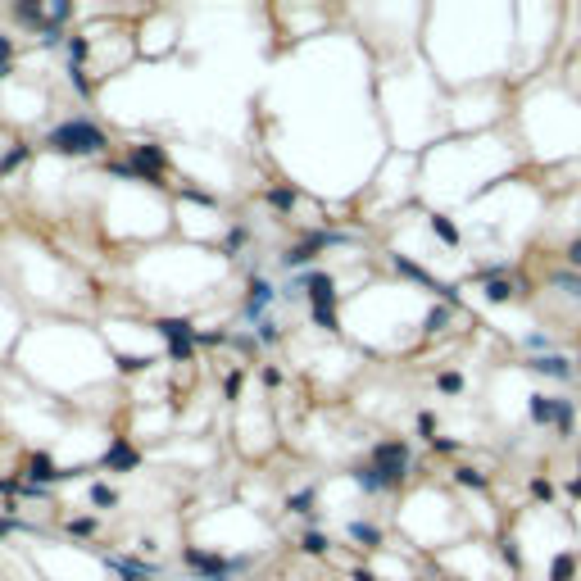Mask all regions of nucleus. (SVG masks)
<instances>
[{
	"label": "nucleus",
	"instance_id": "nucleus-1",
	"mask_svg": "<svg viewBox=\"0 0 581 581\" xmlns=\"http://www.w3.org/2000/svg\"><path fill=\"white\" fill-rule=\"evenodd\" d=\"M45 150L50 154H68V159H87V154H105L110 150V136L100 123H91L87 114H77V119H64L59 128L45 132Z\"/></svg>",
	"mask_w": 581,
	"mask_h": 581
},
{
	"label": "nucleus",
	"instance_id": "nucleus-2",
	"mask_svg": "<svg viewBox=\"0 0 581 581\" xmlns=\"http://www.w3.org/2000/svg\"><path fill=\"white\" fill-rule=\"evenodd\" d=\"M182 563H187V568L196 572L200 581H223V577H232V572H245V568H250V559H245V554L227 559V554H214V549H200V545H187V549H182Z\"/></svg>",
	"mask_w": 581,
	"mask_h": 581
},
{
	"label": "nucleus",
	"instance_id": "nucleus-3",
	"mask_svg": "<svg viewBox=\"0 0 581 581\" xmlns=\"http://www.w3.org/2000/svg\"><path fill=\"white\" fill-rule=\"evenodd\" d=\"M345 241H350V236H340V232H327V227H318V232H305V236H300L296 245H286V250H282V259H277V263H282L286 273H291V268H305V273H309V263L318 259L323 250H332V245H345Z\"/></svg>",
	"mask_w": 581,
	"mask_h": 581
},
{
	"label": "nucleus",
	"instance_id": "nucleus-4",
	"mask_svg": "<svg viewBox=\"0 0 581 581\" xmlns=\"http://www.w3.org/2000/svg\"><path fill=\"white\" fill-rule=\"evenodd\" d=\"M305 291V300H309V309H336V277L332 273H323V268H309V273H300V277H291V286H286V300L291 296H300Z\"/></svg>",
	"mask_w": 581,
	"mask_h": 581
},
{
	"label": "nucleus",
	"instance_id": "nucleus-5",
	"mask_svg": "<svg viewBox=\"0 0 581 581\" xmlns=\"http://www.w3.org/2000/svg\"><path fill=\"white\" fill-rule=\"evenodd\" d=\"M368 463L386 477L391 491H400L405 477H409V440H377L373 454H368Z\"/></svg>",
	"mask_w": 581,
	"mask_h": 581
},
{
	"label": "nucleus",
	"instance_id": "nucleus-6",
	"mask_svg": "<svg viewBox=\"0 0 581 581\" xmlns=\"http://www.w3.org/2000/svg\"><path fill=\"white\" fill-rule=\"evenodd\" d=\"M154 332L168 340V359L173 363H196V323L191 318H159Z\"/></svg>",
	"mask_w": 581,
	"mask_h": 581
},
{
	"label": "nucleus",
	"instance_id": "nucleus-7",
	"mask_svg": "<svg viewBox=\"0 0 581 581\" xmlns=\"http://www.w3.org/2000/svg\"><path fill=\"white\" fill-rule=\"evenodd\" d=\"M128 164L136 168V177H141V182H150V187H164V173H168V154H164V145H154V141H136V145H128Z\"/></svg>",
	"mask_w": 581,
	"mask_h": 581
},
{
	"label": "nucleus",
	"instance_id": "nucleus-8",
	"mask_svg": "<svg viewBox=\"0 0 581 581\" xmlns=\"http://www.w3.org/2000/svg\"><path fill=\"white\" fill-rule=\"evenodd\" d=\"M273 300H277V286L268 282L263 273H250L245 277V300H241V318L245 323H254L259 327L263 318H268V309H273Z\"/></svg>",
	"mask_w": 581,
	"mask_h": 581
},
{
	"label": "nucleus",
	"instance_id": "nucleus-9",
	"mask_svg": "<svg viewBox=\"0 0 581 581\" xmlns=\"http://www.w3.org/2000/svg\"><path fill=\"white\" fill-rule=\"evenodd\" d=\"M100 559H105L110 572H119L123 581H159L164 577L159 563H145V559H123V554H100Z\"/></svg>",
	"mask_w": 581,
	"mask_h": 581
},
{
	"label": "nucleus",
	"instance_id": "nucleus-10",
	"mask_svg": "<svg viewBox=\"0 0 581 581\" xmlns=\"http://www.w3.org/2000/svg\"><path fill=\"white\" fill-rule=\"evenodd\" d=\"M23 477L37 486H50V482H64V477H73V472L55 468V459L50 454H28V468H23Z\"/></svg>",
	"mask_w": 581,
	"mask_h": 581
},
{
	"label": "nucleus",
	"instance_id": "nucleus-11",
	"mask_svg": "<svg viewBox=\"0 0 581 581\" xmlns=\"http://www.w3.org/2000/svg\"><path fill=\"white\" fill-rule=\"evenodd\" d=\"M100 468H110V472H136V468H141V454H136L128 440L119 436V440H110V450H105Z\"/></svg>",
	"mask_w": 581,
	"mask_h": 581
},
{
	"label": "nucleus",
	"instance_id": "nucleus-12",
	"mask_svg": "<svg viewBox=\"0 0 581 581\" xmlns=\"http://www.w3.org/2000/svg\"><path fill=\"white\" fill-rule=\"evenodd\" d=\"M391 263H395V273H400V277H409V282H418V286H427V291H440V296H454L450 286H440V282H436V277H431V273H427V268H418V263H414V259H405V254H391Z\"/></svg>",
	"mask_w": 581,
	"mask_h": 581
},
{
	"label": "nucleus",
	"instance_id": "nucleus-13",
	"mask_svg": "<svg viewBox=\"0 0 581 581\" xmlns=\"http://www.w3.org/2000/svg\"><path fill=\"white\" fill-rule=\"evenodd\" d=\"M527 368L540 377H559V382H568L572 377V363L563 359V354H540V359H527Z\"/></svg>",
	"mask_w": 581,
	"mask_h": 581
},
{
	"label": "nucleus",
	"instance_id": "nucleus-14",
	"mask_svg": "<svg viewBox=\"0 0 581 581\" xmlns=\"http://www.w3.org/2000/svg\"><path fill=\"white\" fill-rule=\"evenodd\" d=\"M263 200H268V205H273L277 214H291V209L300 205V191L291 187V182H277V187H268V191H263Z\"/></svg>",
	"mask_w": 581,
	"mask_h": 581
},
{
	"label": "nucleus",
	"instance_id": "nucleus-15",
	"mask_svg": "<svg viewBox=\"0 0 581 581\" xmlns=\"http://www.w3.org/2000/svg\"><path fill=\"white\" fill-rule=\"evenodd\" d=\"M350 477H354V486H359V491H368V495H382V491H391V486H386V477L373 468V463H359V468L350 472Z\"/></svg>",
	"mask_w": 581,
	"mask_h": 581
},
{
	"label": "nucleus",
	"instance_id": "nucleus-16",
	"mask_svg": "<svg viewBox=\"0 0 581 581\" xmlns=\"http://www.w3.org/2000/svg\"><path fill=\"white\" fill-rule=\"evenodd\" d=\"M28 159H32V141H14L10 150L0 154V177H10L14 168H19V164H28Z\"/></svg>",
	"mask_w": 581,
	"mask_h": 581
},
{
	"label": "nucleus",
	"instance_id": "nucleus-17",
	"mask_svg": "<svg viewBox=\"0 0 581 581\" xmlns=\"http://www.w3.org/2000/svg\"><path fill=\"white\" fill-rule=\"evenodd\" d=\"M318 491H314V486H305V491H296V495H286V509H291V513H305V518H314L318 513Z\"/></svg>",
	"mask_w": 581,
	"mask_h": 581
},
{
	"label": "nucleus",
	"instance_id": "nucleus-18",
	"mask_svg": "<svg viewBox=\"0 0 581 581\" xmlns=\"http://www.w3.org/2000/svg\"><path fill=\"white\" fill-rule=\"evenodd\" d=\"M300 549H305L309 559H323V554L332 549V540H327V531H318V527H309L305 536H300Z\"/></svg>",
	"mask_w": 581,
	"mask_h": 581
},
{
	"label": "nucleus",
	"instance_id": "nucleus-19",
	"mask_svg": "<svg viewBox=\"0 0 581 581\" xmlns=\"http://www.w3.org/2000/svg\"><path fill=\"white\" fill-rule=\"evenodd\" d=\"M245 241H250V227H245V223H236V227L227 232V236H223V245H218V254H227V259H236V254L245 250Z\"/></svg>",
	"mask_w": 581,
	"mask_h": 581
},
{
	"label": "nucleus",
	"instance_id": "nucleus-20",
	"mask_svg": "<svg viewBox=\"0 0 581 581\" xmlns=\"http://www.w3.org/2000/svg\"><path fill=\"white\" fill-rule=\"evenodd\" d=\"M345 531H350V540H354V545H363V549H377V545H382V531H377L373 522H350Z\"/></svg>",
	"mask_w": 581,
	"mask_h": 581
},
{
	"label": "nucleus",
	"instance_id": "nucleus-21",
	"mask_svg": "<svg viewBox=\"0 0 581 581\" xmlns=\"http://www.w3.org/2000/svg\"><path fill=\"white\" fill-rule=\"evenodd\" d=\"M114 359H119V373H128V377H136V373H145V368H150V354H114Z\"/></svg>",
	"mask_w": 581,
	"mask_h": 581
},
{
	"label": "nucleus",
	"instance_id": "nucleus-22",
	"mask_svg": "<svg viewBox=\"0 0 581 581\" xmlns=\"http://www.w3.org/2000/svg\"><path fill=\"white\" fill-rule=\"evenodd\" d=\"M254 336H259V345H277V340L286 336V327H282L277 318H263L259 327H254Z\"/></svg>",
	"mask_w": 581,
	"mask_h": 581
},
{
	"label": "nucleus",
	"instance_id": "nucleus-23",
	"mask_svg": "<svg viewBox=\"0 0 581 581\" xmlns=\"http://www.w3.org/2000/svg\"><path fill=\"white\" fill-rule=\"evenodd\" d=\"M91 504H96V509H119V491L105 486V482H96V486H91Z\"/></svg>",
	"mask_w": 581,
	"mask_h": 581
},
{
	"label": "nucleus",
	"instance_id": "nucleus-24",
	"mask_svg": "<svg viewBox=\"0 0 581 581\" xmlns=\"http://www.w3.org/2000/svg\"><path fill=\"white\" fill-rule=\"evenodd\" d=\"M431 232H436L445 245H459V227H454L450 218H440V214H431Z\"/></svg>",
	"mask_w": 581,
	"mask_h": 581
},
{
	"label": "nucleus",
	"instance_id": "nucleus-25",
	"mask_svg": "<svg viewBox=\"0 0 581 581\" xmlns=\"http://www.w3.org/2000/svg\"><path fill=\"white\" fill-rule=\"evenodd\" d=\"M454 482H459V486H472V491H486V486H491L477 468H454Z\"/></svg>",
	"mask_w": 581,
	"mask_h": 581
},
{
	"label": "nucleus",
	"instance_id": "nucleus-26",
	"mask_svg": "<svg viewBox=\"0 0 581 581\" xmlns=\"http://www.w3.org/2000/svg\"><path fill=\"white\" fill-rule=\"evenodd\" d=\"M309 318H314V327H323V332H340L336 309H309Z\"/></svg>",
	"mask_w": 581,
	"mask_h": 581
},
{
	"label": "nucleus",
	"instance_id": "nucleus-27",
	"mask_svg": "<svg viewBox=\"0 0 581 581\" xmlns=\"http://www.w3.org/2000/svg\"><path fill=\"white\" fill-rule=\"evenodd\" d=\"M14 73V37H0V77Z\"/></svg>",
	"mask_w": 581,
	"mask_h": 581
},
{
	"label": "nucleus",
	"instance_id": "nucleus-28",
	"mask_svg": "<svg viewBox=\"0 0 581 581\" xmlns=\"http://www.w3.org/2000/svg\"><path fill=\"white\" fill-rule=\"evenodd\" d=\"M68 82H73L77 100H91V82H87V68H68Z\"/></svg>",
	"mask_w": 581,
	"mask_h": 581
},
{
	"label": "nucleus",
	"instance_id": "nucleus-29",
	"mask_svg": "<svg viewBox=\"0 0 581 581\" xmlns=\"http://www.w3.org/2000/svg\"><path fill=\"white\" fill-rule=\"evenodd\" d=\"M96 518H68V536H96Z\"/></svg>",
	"mask_w": 581,
	"mask_h": 581
},
{
	"label": "nucleus",
	"instance_id": "nucleus-30",
	"mask_svg": "<svg viewBox=\"0 0 581 581\" xmlns=\"http://www.w3.org/2000/svg\"><path fill=\"white\" fill-rule=\"evenodd\" d=\"M436 386H440L445 395H459V391H463V377H459V373H440V377H436Z\"/></svg>",
	"mask_w": 581,
	"mask_h": 581
},
{
	"label": "nucleus",
	"instance_id": "nucleus-31",
	"mask_svg": "<svg viewBox=\"0 0 581 581\" xmlns=\"http://www.w3.org/2000/svg\"><path fill=\"white\" fill-rule=\"evenodd\" d=\"M509 296H513V286H509V282H486V300L500 305V300H509Z\"/></svg>",
	"mask_w": 581,
	"mask_h": 581
},
{
	"label": "nucleus",
	"instance_id": "nucleus-32",
	"mask_svg": "<svg viewBox=\"0 0 581 581\" xmlns=\"http://www.w3.org/2000/svg\"><path fill=\"white\" fill-rule=\"evenodd\" d=\"M241 382H245L241 373H227V382H223V395H227V400H241Z\"/></svg>",
	"mask_w": 581,
	"mask_h": 581
},
{
	"label": "nucleus",
	"instance_id": "nucleus-33",
	"mask_svg": "<svg viewBox=\"0 0 581 581\" xmlns=\"http://www.w3.org/2000/svg\"><path fill=\"white\" fill-rule=\"evenodd\" d=\"M10 531H32V527H28V522H19L14 513H5V518H0V536H10Z\"/></svg>",
	"mask_w": 581,
	"mask_h": 581
},
{
	"label": "nucleus",
	"instance_id": "nucleus-34",
	"mask_svg": "<svg viewBox=\"0 0 581 581\" xmlns=\"http://www.w3.org/2000/svg\"><path fill=\"white\" fill-rule=\"evenodd\" d=\"M418 431H422V440H436V418H431V414H418Z\"/></svg>",
	"mask_w": 581,
	"mask_h": 581
},
{
	"label": "nucleus",
	"instance_id": "nucleus-35",
	"mask_svg": "<svg viewBox=\"0 0 581 581\" xmlns=\"http://www.w3.org/2000/svg\"><path fill=\"white\" fill-rule=\"evenodd\" d=\"M445 323H450V309H431L427 314V332H440Z\"/></svg>",
	"mask_w": 581,
	"mask_h": 581
},
{
	"label": "nucleus",
	"instance_id": "nucleus-36",
	"mask_svg": "<svg viewBox=\"0 0 581 581\" xmlns=\"http://www.w3.org/2000/svg\"><path fill=\"white\" fill-rule=\"evenodd\" d=\"M559 286H563V291H568L572 300H581V277H572V273L563 277V273H559Z\"/></svg>",
	"mask_w": 581,
	"mask_h": 581
},
{
	"label": "nucleus",
	"instance_id": "nucleus-37",
	"mask_svg": "<svg viewBox=\"0 0 581 581\" xmlns=\"http://www.w3.org/2000/svg\"><path fill=\"white\" fill-rule=\"evenodd\" d=\"M572 577V559H554V581H568Z\"/></svg>",
	"mask_w": 581,
	"mask_h": 581
},
{
	"label": "nucleus",
	"instance_id": "nucleus-38",
	"mask_svg": "<svg viewBox=\"0 0 581 581\" xmlns=\"http://www.w3.org/2000/svg\"><path fill=\"white\" fill-rule=\"evenodd\" d=\"M263 386H282V368H263Z\"/></svg>",
	"mask_w": 581,
	"mask_h": 581
},
{
	"label": "nucleus",
	"instance_id": "nucleus-39",
	"mask_svg": "<svg viewBox=\"0 0 581 581\" xmlns=\"http://www.w3.org/2000/svg\"><path fill=\"white\" fill-rule=\"evenodd\" d=\"M568 263H572V268H581V236L568 245Z\"/></svg>",
	"mask_w": 581,
	"mask_h": 581
},
{
	"label": "nucleus",
	"instance_id": "nucleus-40",
	"mask_svg": "<svg viewBox=\"0 0 581 581\" xmlns=\"http://www.w3.org/2000/svg\"><path fill=\"white\" fill-rule=\"evenodd\" d=\"M354 581H377V577H373L368 568H354Z\"/></svg>",
	"mask_w": 581,
	"mask_h": 581
},
{
	"label": "nucleus",
	"instance_id": "nucleus-41",
	"mask_svg": "<svg viewBox=\"0 0 581 581\" xmlns=\"http://www.w3.org/2000/svg\"><path fill=\"white\" fill-rule=\"evenodd\" d=\"M223 581H232V577H223Z\"/></svg>",
	"mask_w": 581,
	"mask_h": 581
}]
</instances>
